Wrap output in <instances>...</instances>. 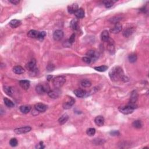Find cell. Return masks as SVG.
<instances>
[{"mask_svg": "<svg viewBox=\"0 0 149 149\" xmlns=\"http://www.w3.org/2000/svg\"><path fill=\"white\" fill-rule=\"evenodd\" d=\"M109 76L111 79L114 81H117L119 79L124 82H126V79L127 78L124 75V72L120 66H115L109 72Z\"/></svg>", "mask_w": 149, "mask_h": 149, "instance_id": "obj_1", "label": "cell"}, {"mask_svg": "<svg viewBox=\"0 0 149 149\" xmlns=\"http://www.w3.org/2000/svg\"><path fill=\"white\" fill-rule=\"evenodd\" d=\"M66 79L64 76H58L52 80V84L55 88H60L64 84Z\"/></svg>", "mask_w": 149, "mask_h": 149, "instance_id": "obj_2", "label": "cell"}, {"mask_svg": "<svg viewBox=\"0 0 149 149\" xmlns=\"http://www.w3.org/2000/svg\"><path fill=\"white\" fill-rule=\"evenodd\" d=\"M136 108L137 107H136L135 106H134L131 105V104H129L128 106L120 107H119L118 110L121 113L125 115H128V114H132L134 110V109Z\"/></svg>", "mask_w": 149, "mask_h": 149, "instance_id": "obj_3", "label": "cell"}, {"mask_svg": "<svg viewBox=\"0 0 149 149\" xmlns=\"http://www.w3.org/2000/svg\"><path fill=\"white\" fill-rule=\"evenodd\" d=\"M32 130V128L29 126H26L19 128H16L14 129V132L16 134H24L26 133L29 132Z\"/></svg>", "mask_w": 149, "mask_h": 149, "instance_id": "obj_4", "label": "cell"}, {"mask_svg": "<svg viewBox=\"0 0 149 149\" xmlns=\"http://www.w3.org/2000/svg\"><path fill=\"white\" fill-rule=\"evenodd\" d=\"M50 87L47 86H42V85L39 84L36 86V91L38 94H42L46 93V92H48L50 91Z\"/></svg>", "mask_w": 149, "mask_h": 149, "instance_id": "obj_5", "label": "cell"}, {"mask_svg": "<svg viewBox=\"0 0 149 149\" xmlns=\"http://www.w3.org/2000/svg\"><path fill=\"white\" fill-rule=\"evenodd\" d=\"M48 95L50 98H57L61 94V92L60 91L59 88H55L54 90H50L48 92Z\"/></svg>", "mask_w": 149, "mask_h": 149, "instance_id": "obj_6", "label": "cell"}, {"mask_svg": "<svg viewBox=\"0 0 149 149\" xmlns=\"http://www.w3.org/2000/svg\"><path fill=\"white\" fill-rule=\"evenodd\" d=\"M74 102H75V100L72 98V97H69V98L67 99L66 102H65L63 104V107L64 109H70L71 108L72 106L74 105Z\"/></svg>", "mask_w": 149, "mask_h": 149, "instance_id": "obj_7", "label": "cell"}, {"mask_svg": "<svg viewBox=\"0 0 149 149\" xmlns=\"http://www.w3.org/2000/svg\"><path fill=\"white\" fill-rule=\"evenodd\" d=\"M64 37V32L61 30H56L53 34V38L56 41H60Z\"/></svg>", "mask_w": 149, "mask_h": 149, "instance_id": "obj_8", "label": "cell"}, {"mask_svg": "<svg viewBox=\"0 0 149 149\" xmlns=\"http://www.w3.org/2000/svg\"><path fill=\"white\" fill-rule=\"evenodd\" d=\"M108 45H107V50L108 52L111 54H114L115 53V47H114V42L113 40L110 38L108 41Z\"/></svg>", "mask_w": 149, "mask_h": 149, "instance_id": "obj_9", "label": "cell"}, {"mask_svg": "<svg viewBox=\"0 0 149 149\" xmlns=\"http://www.w3.org/2000/svg\"><path fill=\"white\" fill-rule=\"evenodd\" d=\"M35 109L37 110L38 112H44L46 111L47 108V107L45 104L42 103H37L34 106Z\"/></svg>", "mask_w": 149, "mask_h": 149, "instance_id": "obj_10", "label": "cell"}, {"mask_svg": "<svg viewBox=\"0 0 149 149\" xmlns=\"http://www.w3.org/2000/svg\"><path fill=\"white\" fill-rule=\"evenodd\" d=\"M122 29V25L121 24L120 22L115 24V26H114L113 28L110 30V32L112 33H118L120 32Z\"/></svg>", "mask_w": 149, "mask_h": 149, "instance_id": "obj_11", "label": "cell"}, {"mask_svg": "<svg viewBox=\"0 0 149 149\" xmlns=\"http://www.w3.org/2000/svg\"><path fill=\"white\" fill-rule=\"evenodd\" d=\"M79 7H78V5L76 3H74L72 4L69 5L68 6V12L70 14H75V12L77 11Z\"/></svg>", "mask_w": 149, "mask_h": 149, "instance_id": "obj_12", "label": "cell"}, {"mask_svg": "<svg viewBox=\"0 0 149 149\" xmlns=\"http://www.w3.org/2000/svg\"><path fill=\"white\" fill-rule=\"evenodd\" d=\"M30 84V82L28 80H22L19 81V85L23 89L25 90H28L29 88Z\"/></svg>", "mask_w": 149, "mask_h": 149, "instance_id": "obj_13", "label": "cell"}, {"mask_svg": "<svg viewBox=\"0 0 149 149\" xmlns=\"http://www.w3.org/2000/svg\"><path fill=\"white\" fill-rule=\"evenodd\" d=\"M94 122L97 126H102L104 124V118L102 116L99 115L96 117L94 120Z\"/></svg>", "mask_w": 149, "mask_h": 149, "instance_id": "obj_14", "label": "cell"}, {"mask_svg": "<svg viewBox=\"0 0 149 149\" xmlns=\"http://www.w3.org/2000/svg\"><path fill=\"white\" fill-rule=\"evenodd\" d=\"M138 99V92L134 90L131 93L130 98V103L136 104V102H137Z\"/></svg>", "mask_w": 149, "mask_h": 149, "instance_id": "obj_15", "label": "cell"}, {"mask_svg": "<svg viewBox=\"0 0 149 149\" xmlns=\"http://www.w3.org/2000/svg\"><path fill=\"white\" fill-rule=\"evenodd\" d=\"M36 61L35 59H33L32 60L30 61H29V62L28 63V64L26 65V68L28 69V70H34V68H35V66H36Z\"/></svg>", "mask_w": 149, "mask_h": 149, "instance_id": "obj_16", "label": "cell"}, {"mask_svg": "<svg viewBox=\"0 0 149 149\" xmlns=\"http://www.w3.org/2000/svg\"><path fill=\"white\" fill-rule=\"evenodd\" d=\"M21 24H22L21 21L17 20V19H14L10 22V25L12 28H16L19 27V26L21 25Z\"/></svg>", "mask_w": 149, "mask_h": 149, "instance_id": "obj_17", "label": "cell"}, {"mask_svg": "<svg viewBox=\"0 0 149 149\" xmlns=\"http://www.w3.org/2000/svg\"><path fill=\"white\" fill-rule=\"evenodd\" d=\"M76 17L78 19H82L84 17V10L82 8H79L74 14Z\"/></svg>", "mask_w": 149, "mask_h": 149, "instance_id": "obj_18", "label": "cell"}, {"mask_svg": "<svg viewBox=\"0 0 149 149\" xmlns=\"http://www.w3.org/2000/svg\"><path fill=\"white\" fill-rule=\"evenodd\" d=\"M74 94L76 97H79V98H82V97H84L85 94H86V92L82 89H78L74 90Z\"/></svg>", "mask_w": 149, "mask_h": 149, "instance_id": "obj_19", "label": "cell"}, {"mask_svg": "<svg viewBox=\"0 0 149 149\" xmlns=\"http://www.w3.org/2000/svg\"><path fill=\"white\" fill-rule=\"evenodd\" d=\"M86 56L89 57L91 59H96V58L98 57V55L96 52L94 50H89L88 51V52L86 53Z\"/></svg>", "mask_w": 149, "mask_h": 149, "instance_id": "obj_20", "label": "cell"}, {"mask_svg": "<svg viewBox=\"0 0 149 149\" xmlns=\"http://www.w3.org/2000/svg\"><path fill=\"white\" fill-rule=\"evenodd\" d=\"M13 72L16 74H22L24 72V70L21 66H16L14 67Z\"/></svg>", "mask_w": 149, "mask_h": 149, "instance_id": "obj_21", "label": "cell"}, {"mask_svg": "<svg viewBox=\"0 0 149 149\" xmlns=\"http://www.w3.org/2000/svg\"><path fill=\"white\" fill-rule=\"evenodd\" d=\"M39 32L38 31L35 30H31L28 33V37H30V38H37V37L38 36Z\"/></svg>", "mask_w": 149, "mask_h": 149, "instance_id": "obj_22", "label": "cell"}, {"mask_svg": "<svg viewBox=\"0 0 149 149\" xmlns=\"http://www.w3.org/2000/svg\"><path fill=\"white\" fill-rule=\"evenodd\" d=\"M68 118H69L68 115L65 114L62 115L61 117H60L59 120H58V122H59L60 125H64V124H65L67 121H68Z\"/></svg>", "mask_w": 149, "mask_h": 149, "instance_id": "obj_23", "label": "cell"}, {"mask_svg": "<svg viewBox=\"0 0 149 149\" xmlns=\"http://www.w3.org/2000/svg\"><path fill=\"white\" fill-rule=\"evenodd\" d=\"M134 29H133V28H128V29H125V30L124 31V32H123L124 36L125 37H128L130 36H131V35L134 33Z\"/></svg>", "mask_w": 149, "mask_h": 149, "instance_id": "obj_24", "label": "cell"}, {"mask_svg": "<svg viewBox=\"0 0 149 149\" xmlns=\"http://www.w3.org/2000/svg\"><path fill=\"white\" fill-rule=\"evenodd\" d=\"M101 37H102V40L103 41V42H108L110 39V35L108 32L107 30H104L102 33Z\"/></svg>", "mask_w": 149, "mask_h": 149, "instance_id": "obj_25", "label": "cell"}, {"mask_svg": "<svg viewBox=\"0 0 149 149\" xmlns=\"http://www.w3.org/2000/svg\"><path fill=\"white\" fill-rule=\"evenodd\" d=\"M4 102L5 105L8 108H13L15 106V104H14V102L8 98H4Z\"/></svg>", "mask_w": 149, "mask_h": 149, "instance_id": "obj_26", "label": "cell"}, {"mask_svg": "<svg viewBox=\"0 0 149 149\" xmlns=\"http://www.w3.org/2000/svg\"><path fill=\"white\" fill-rule=\"evenodd\" d=\"M31 110V107L29 106H22L20 107V111L24 114L29 113Z\"/></svg>", "mask_w": 149, "mask_h": 149, "instance_id": "obj_27", "label": "cell"}, {"mask_svg": "<svg viewBox=\"0 0 149 149\" xmlns=\"http://www.w3.org/2000/svg\"><path fill=\"white\" fill-rule=\"evenodd\" d=\"M80 84L83 88H88V87L91 86L92 83L89 80L83 79L82 80H81L80 82Z\"/></svg>", "mask_w": 149, "mask_h": 149, "instance_id": "obj_28", "label": "cell"}, {"mask_svg": "<svg viewBox=\"0 0 149 149\" xmlns=\"http://www.w3.org/2000/svg\"><path fill=\"white\" fill-rule=\"evenodd\" d=\"M70 26L72 29L74 30H78L79 26H78V20L77 19H73V20L70 22Z\"/></svg>", "mask_w": 149, "mask_h": 149, "instance_id": "obj_29", "label": "cell"}, {"mask_svg": "<svg viewBox=\"0 0 149 149\" xmlns=\"http://www.w3.org/2000/svg\"><path fill=\"white\" fill-rule=\"evenodd\" d=\"M4 91L5 93H6V94L9 96H12V90L10 87L6 86H4Z\"/></svg>", "mask_w": 149, "mask_h": 149, "instance_id": "obj_30", "label": "cell"}, {"mask_svg": "<svg viewBox=\"0 0 149 149\" xmlns=\"http://www.w3.org/2000/svg\"><path fill=\"white\" fill-rule=\"evenodd\" d=\"M108 66H106V65H102V66H97V67H94V69L95 70H96L97 71L100 72H105L108 70Z\"/></svg>", "mask_w": 149, "mask_h": 149, "instance_id": "obj_31", "label": "cell"}, {"mask_svg": "<svg viewBox=\"0 0 149 149\" xmlns=\"http://www.w3.org/2000/svg\"><path fill=\"white\" fill-rule=\"evenodd\" d=\"M132 125L133 126L134 128H137V129H139V128H141L142 127V122H141V120H134V121L132 123Z\"/></svg>", "mask_w": 149, "mask_h": 149, "instance_id": "obj_32", "label": "cell"}, {"mask_svg": "<svg viewBox=\"0 0 149 149\" xmlns=\"http://www.w3.org/2000/svg\"><path fill=\"white\" fill-rule=\"evenodd\" d=\"M116 1H111V0H109V1H104L102 2L105 5V6L107 8H110L113 6L114 4Z\"/></svg>", "mask_w": 149, "mask_h": 149, "instance_id": "obj_33", "label": "cell"}, {"mask_svg": "<svg viewBox=\"0 0 149 149\" xmlns=\"http://www.w3.org/2000/svg\"><path fill=\"white\" fill-rule=\"evenodd\" d=\"M128 59H129V61L130 62L134 63V62H135L136 61V60H137V56H136V54H132L129 56Z\"/></svg>", "mask_w": 149, "mask_h": 149, "instance_id": "obj_34", "label": "cell"}, {"mask_svg": "<svg viewBox=\"0 0 149 149\" xmlns=\"http://www.w3.org/2000/svg\"><path fill=\"white\" fill-rule=\"evenodd\" d=\"M86 134L88 136H92L96 134V129L94 128H89L86 130Z\"/></svg>", "mask_w": 149, "mask_h": 149, "instance_id": "obj_35", "label": "cell"}, {"mask_svg": "<svg viewBox=\"0 0 149 149\" xmlns=\"http://www.w3.org/2000/svg\"><path fill=\"white\" fill-rule=\"evenodd\" d=\"M18 143V142L17 139H16V138H12L10 141V146L12 147L17 146Z\"/></svg>", "mask_w": 149, "mask_h": 149, "instance_id": "obj_36", "label": "cell"}, {"mask_svg": "<svg viewBox=\"0 0 149 149\" xmlns=\"http://www.w3.org/2000/svg\"><path fill=\"white\" fill-rule=\"evenodd\" d=\"M46 36V32H39V34H38V36L37 37V39L39 40L42 41L43 40L44 38V37Z\"/></svg>", "mask_w": 149, "mask_h": 149, "instance_id": "obj_37", "label": "cell"}, {"mask_svg": "<svg viewBox=\"0 0 149 149\" xmlns=\"http://www.w3.org/2000/svg\"><path fill=\"white\" fill-rule=\"evenodd\" d=\"M120 17L119 16H115L113 17L110 19V21L111 23H112V24H116V23H118L119 21L120 20Z\"/></svg>", "mask_w": 149, "mask_h": 149, "instance_id": "obj_38", "label": "cell"}, {"mask_svg": "<svg viewBox=\"0 0 149 149\" xmlns=\"http://www.w3.org/2000/svg\"><path fill=\"white\" fill-rule=\"evenodd\" d=\"M55 69V66L54 65L52 64H48L47 65V70L48 72H51V71H53V70H54Z\"/></svg>", "mask_w": 149, "mask_h": 149, "instance_id": "obj_39", "label": "cell"}, {"mask_svg": "<svg viewBox=\"0 0 149 149\" xmlns=\"http://www.w3.org/2000/svg\"><path fill=\"white\" fill-rule=\"evenodd\" d=\"M82 60L86 64H90V62H92V59L89 57H88V56H84V57H83L82 58Z\"/></svg>", "mask_w": 149, "mask_h": 149, "instance_id": "obj_40", "label": "cell"}, {"mask_svg": "<svg viewBox=\"0 0 149 149\" xmlns=\"http://www.w3.org/2000/svg\"><path fill=\"white\" fill-rule=\"evenodd\" d=\"M74 39H75V34H72L71 35V36L70 37V38H69V40H68L69 43H70V44H73L74 42Z\"/></svg>", "mask_w": 149, "mask_h": 149, "instance_id": "obj_41", "label": "cell"}, {"mask_svg": "<svg viewBox=\"0 0 149 149\" xmlns=\"http://www.w3.org/2000/svg\"><path fill=\"white\" fill-rule=\"evenodd\" d=\"M98 140H97V139H94V143L96 144L97 145H101L102 144H103V142H102V139H98Z\"/></svg>", "mask_w": 149, "mask_h": 149, "instance_id": "obj_42", "label": "cell"}, {"mask_svg": "<svg viewBox=\"0 0 149 149\" xmlns=\"http://www.w3.org/2000/svg\"><path fill=\"white\" fill-rule=\"evenodd\" d=\"M10 2L14 5H18L20 2V1H18V0H10Z\"/></svg>", "mask_w": 149, "mask_h": 149, "instance_id": "obj_43", "label": "cell"}, {"mask_svg": "<svg viewBox=\"0 0 149 149\" xmlns=\"http://www.w3.org/2000/svg\"><path fill=\"white\" fill-rule=\"evenodd\" d=\"M110 134L112 136H117V135H119V134H120V132H119L118 131L113 130L110 132Z\"/></svg>", "mask_w": 149, "mask_h": 149, "instance_id": "obj_44", "label": "cell"}, {"mask_svg": "<svg viewBox=\"0 0 149 149\" xmlns=\"http://www.w3.org/2000/svg\"><path fill=\"white\" fill-rule=\"evenodd\" d=\"M43 142H40V144H39V146H36V148H44V146H43Z\"/></svg>", "mask_w": 149, "mask_h": 149, "instance_id": "obj_45", "label": "cell"}, {"mask_svg": "<svg viewBox=\"0 0 149 149\" xmlns=\"http://www.w3.org/2000/svg\"><path fill=\"white\" fill-rule=\"evenodd\" d=\"M52 79V76L51 75H49L47 76V80L48 81H50L51 79Z\"/></svg>", "mask_w": 149, "mask_h": 149, "instance_id": "obj_46", "label": "cell"}]
</instances>
